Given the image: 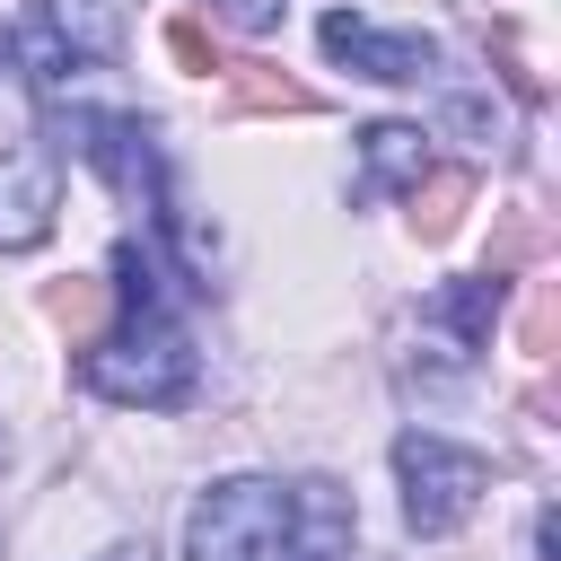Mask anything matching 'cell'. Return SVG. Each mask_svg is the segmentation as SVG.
I'll use <instances>...</instances> for the list:
<instances>
[{"instance_id":"1","label":"cell","mask_w":561,"mask_h":561,"mask_svg":"<svg viewBox=\"0 0 561 561\" xmlns=\"http://www.w3.org/2000/svg\"><path fill=\"white\" fill-rule=\"evenodd\" d=\"M114 324L79 351V386L96 403H131V412H175L202 377V351L184 333V316L167 307V272L140 237L114 245Z\"/></svg>"},{"instance_id":"2","label":"cell","mask_w":561,"mask_h":561,"mask_svg":"<svg viewBox=\"0 0 561 561\" xmlns=\"http://www.w3.org/2000/svg\"><path fill=\"white\" fill-rule=\"evenodd\" d=\"M184 561H289V482L228 473L184 517Z\"/></svg>"},{"instance_id":"3","label":"cell","mask_w":561,"mask_h":561,"mask_svg":"<svg viewBox=\"0 0 561 561\" xmlns=\"http://www.w3.org/2000/svg\"><path fill=\"white\" fill-rule=\"evenodd\" d=\"M394 482H403V526L438 543V535H456V526L482 508L491 465H482L473 447L438 438V430H403V438H394Z\"/></svg>"},{"instance_id":"4","label":"cell","mask_w":561,"mask_h":561,"mask_svg":"<svg viewBox=\"0 0 561 561\" xmlns=\"http://www.w3.org/2000/svg\"><path fill=\"white\" fill-rule=\"evenodd\" d=\"M500 307H508V272H465V280L430 289L421 316H412V377H430V386L465 377V368L491 351Z\"/></svg>"},{"instance_id":"5","label":"cell","mask_w":561,"mask_h":561,"mask_svg":"<svg viewBox=\"0 0 561 561\" xmlns=\"http://www.w3.org/2000/svg\"><path fill=\"white\" fill-rule=\"evenodd\" d=\"M53 219H61V167H53V149L44 140L0 149V254L44 245Z\"/></svg>"},{"instance_id":"6","label":"cell","mask_w":561,"mask_h":561,"mask_svg":"<svg viewBox=\"0 0 561 561\" xmlns=\"http://www.w3.org/2000/svg\"><path fill=\"white\" fill-rule=\"evenodd\" d=\"M316 44L333 53V61H351L359 79H386V88H421L430 70H438V44L430 35H386V26H368V18H351V9H333L324 26H316Z\"/></svg>"},{"instance_id":"7","label":"cell","mask_w":561,"mask_h":561,"mask_svg":"<svg viewBox=\"0 0 561 561\" xmlns=\"http://www.w3.org/2000/svg\"><path fill=\"white\" fill-rule=\"evenodd\" d=\"M351 543H359V508H351V491L324 482V473L289 482V561H351Z\"/></svg>"},{"instance_id":"8","label":"cell","mask_w":561,"mask_h":561,"mask_svg":"<svg viewBox=\"0 0 561 561\" xmlns=\"http://www.w3.org/2000/svg\"><path fill=\"white\" fill-rule=\"evenodd\" d=\"M131 9H140V0H44V26H53L88 70H114V61H123V35H131Z\"/></svg>"},{"instance_id":"9","label":"cell","mask_w":561,"mask_h":561,"mask_svg":"<svg viewBox=\"0 0 561 561\" xmlns=\"http://www.w3.org/2000/svg\"><path fill=\"white\" fill-rule=\"evenodd\" d=\"M430 175V131L421 123H368L359 131V193H412Z\"/></svg>"},{"instance_id":"10","label":"cell","mask_w":561,"mask_h":561,"mask_svg":"<svg viewBox=\"0 0 561 561\" xmlns=\"http://www.w3.org/2000/svg\"><path fill=\"white\" fill-rule=\"evenodd\" d=\"M9 35H18V70H26V88H35L44 105H61V88H70L88 61H79V53H70V44H61L44 18H35V26H9Z\"/></svg>"},{"instance_id":"11","label":"cell","mask_w":561,"mask_h":561,"mask_svg":"<svg viewBox=\"0 0 561 561\" xmlns=\"http://www.w3.org/2000/svg\"><path fill=\"white\" fill-rule=\"evenodd\" d=\"M438 131H447V140H473V149H482V140H508V105H500L491 88L447 79V88H438Z\"/></svg>"},{"instance_id":"12","label":"cell","mask_w":561,"mask_h":561,"mask_svg":"<svg viewBox=\"0 0 561 561\" xmlns=\"http://www.w3.org/2000/svg\"><path fill=\"white\" fill-rule=\"evenodd\" d=\"M219 70H228V96L254 105V114H307V105H316V96H307L298 79H280L272 61H219Z\"/></svg>"},{"instance_id":"13","label":"cell","mask_w":561,"mask_h":561,"mask_svg":"<svg viewBox=\"0 0 561 561\" xmlns=\"http://www.w3.org/2000/svg\"><path fill=\"white\" fill-rule=\"evenodd\" d=\"M465 202H473V167H430V175L412 184V219H421V237H447V228L465 219Z\"/></svg>"},{"instance_id":"14","label":"cell","mask_w":561,"mask_h":561,"mask_svg":"<svg viewBox=\"0 0 561 561\" xmlns=\"http://www.w3.org/2000/svg\"><path fill=\"white\" fill-rule=\"evenodd\" d=\"M202 9H210V18H219V26H237V35H272V26H280V9H289V0H202Z\"/></svg>"},{"instance_id":"15","label":"cell","mask_w":561,"mask_h":561,"mask_svg":"<svg viewBox=\"0 0 561 561\" xmlns=\"http://www.w3.org/2000/svg\"><path fill=\"white\" fill-rule=\"evenodd\" d=\"M167 53H175L193 79H210V70H219V53L202 44V26H193V18H167Z\"/></svg>"},{"instance_id":"16","label":"cell","mask_w":561,"mask_h":561,"mask_svg":"<svg viewBox=\"0 0 561 561\" xmlns=\"http://www.w3.org/2000/svg\"><path fill=\"white\" fill-rule=\"evenodd\" d=\"M96 561H158V552H149V543H105Z\"/></svg>"},{"instance_id":"17","label":"cell","mask_w":561,"mask_h":561,"mask_svg":"<svg viewBox=\"0 0 561 561\" xmlns=\"http://www.w3.org/2000/svg\"><path fill=\"white\" fill-rule=\"evenodd\" d=\"M0 70H18V35L9 26H0Z\"/></svg>"},{"instance_id":"18","label":"cell","mask_w":561,"mask_h":561,"mask_svg":"<svg viewBox=\"0 0 561 561\" xmlns=\"http://www.w3.org/2000/svg\"><path fill=\"white\" fill-rule=\"evenodd\" d=\"M0 473H9V430H0Z\"/></svg>"}]
</instances>
